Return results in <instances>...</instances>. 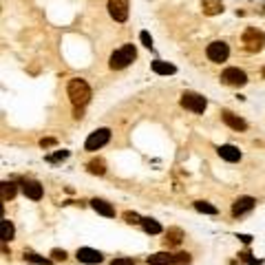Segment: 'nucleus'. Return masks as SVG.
Instances as JSON below:
<instances>
[{
	"instance_id": "6e6552de",
	"label": "nucleus",
	"mask_w": 265,
	"mask_h": 265,
	"mask_svg": "<svg viewBox=\"0 0 265 265\" xmlns=\"http://www.w3.org/2000/svg\"><path fill=\"white\" fill-rule=\"evenodd\" d=\"M108 13L115 22H126L129 18V0H108Z\"/></svg>"
},
{
	"instance_id": "bb28decb",
	"label": "nucleus",
	"mask_w": 265,
	"mask_h": 265,
	"mask_svg": "<svg viewBox=\"0 0 265 265\" xmlns=\"http://www.w3.org/2000/svg\"><path fill=\"white\" fill-rule=\"evenodd\" d=\"M124 219H126V223H131V225H132V223H139V225H141V217L135 215V212H131V210L124 212Z\"/></svg>"
},
{
	"instance_id": "f3484780",
	"label": "nucleus",
	"mask_w": 265,
	"mask_h": 265,
	"mask_svg": "<svg viewBox=\"0 0 265 265\" xmlns=\"http://www.w3.org/2000/svg\"><path fill=\"white\" fill-rule=\"evenodd\" d=\"M153 71L157 75H173L177 69H175V64H168V62H164V60H155V62H153Z\"/></svg>"
},
{
	"instance_id": "f03ea898",
	"label": "nucleus",
	"mask_w": 265,
	"mask_h": 265,
	"mask_svg": "<svg viewBox=\"0 0 265 265\" xmlns=\"http://www.w3.org/2000/svg\"><path fill=\"white\" fill-rule=\"evenodd\" d=\"M137 58V51L132 44H124L120 46L117 51H113L111 53V60H108V66H111L113 71H120V69H126L132 60Z\"/></svg>"
},
{
	"instance_id": "c85d7f7f",
	"label": "nucleus",
	"mask_w": 265,
	"mask_h": 265,
	"mask_svg": "<svg viewBox=\"0 0 265 265\" xmlns=\"http://www.w3.org/2000/svg\"><path fill=\"white\" fill-rule=\"evenodd\" d=\"M111 265H135L132 259H113Z\"/></svg>"
},
{
	"instance_id": "2eb2a0df",
	"label": "nucleus",
	"mask_w": 265,
	"mask_h": 265,
	"mask_svg": "<svg viewBox=\"0 0 265 265\" xmlns=\"http://www.w3.org/2000/svg\"><path fill=\"white\" fill-rule=\"evenodd\" d=\"M22 192L29 199H33V201H40L42 199V186L38 181H25L22 183Z\"/></svg>"
},
{
	"instance_id": "6ab92c4d",
	"label": "nucleus",
	"mask_w": 265,
	"mask_h": 265,
	"mask_svg": "<svg viewBox=\"0 0 265 265\" xmlns=\"http://www.w3.org/2000/svg\"><path fill=\"white\" fill-rule=\"evenodd\" d=\"M88 173H93V175H104L106 173V162L104 159H93V162H88Z\"/></svg>"
},
{
	"instance_id": "ddd939ff",
	"label": "nucleus",
	"mask_w": 265,
	"mask_h": 265,
	"mask_svg": "<svg viewBox=\"0 0 265 265\" xmlns=\"http://www.w3.org/2000/svg\"><path fill=\"white\" fill-rule=\"evenodd\" d=\"M91 208L102 217H115V208H113L108 201H104V199H93Z\"/></svg>"
},
{
	"instance_id": "dca6fc26",
	"label": "nucleus",
	"mask_w": 265,
	"mask_h": 265,
	"mask_svg": "<svg viewBox=\"0 0 265 265\" xmlns=\"http://www.w3.org/2000/svg\"><path fill=\"white\" fill-rule=\"evenodd\" d=\"M146 261H148V265H173L175 254H170V252H157V254H153V257H148Z\"/></svg>"
},
{
	"instance_id": "393cba45",
	"label": "nucleus",
	"mask_w": 265,
	"mask_h": 265,
	"mask_svg": "<svg viewBox=\"0 0 265 265\" xmlns=\"http://www.w3.org/2000/svg\"><path fill=\"white\" fill-rule=\"evenodd\" d=\"M25 259H27V261H33V263H40V265H49L51 263L49 259H42V257H38V254H33V252H27Z\"/></svg>"
},
{
	"instance_id": "f8f14e48",
	"label": "nucleus",
	"mask_w": 265,
	"mask_h": 265,
	"mask_svg": "<svg viewBox=\"0 0 265 265\" xmlns=\"http://www.w3.org/2000/svg\"><path fill=\"white\" fill-rule=\"evenodd\" d=\"M221 117H223L225 124H228L230 129H234V131H245V129H248L245 120H241L239 115H234V113H230V111H223V113H221Z\"/></svg>"
},
{
	"instance_id": "c756f323",
	"label": "nucleus",
	"mask_w": 265,
	"mask_h": 265,
	"mask_svg": "<svg viewBox=\"0 0 265 265\" xmlns=\"http://www.w3.org/2000/svg\"><path fill=\"white\" fill-rule=\"evenodd\" d=\"M69 157V153H66V150H62V153H58V155H53V157H49L51 162H58V159H66Z\"/></svg>"
},
{
	"instance_id": "0eeeda50",
	"label": "nucleus",
	"mask_w": 265,
	"mask_h": 265,
	"mask_svg": "<svg viewBox=\"0 0 265 265\" xmlns=\"http://www.w3.org/2000/svg\"><path fill=\"white\" fill-rule=\"evenodd\" d=\"M221 82L230 84V87H245V84H248V75H245V71L236 69V66H230V69H225L223 73H221Z\"/></svg>"
},
{
	"instance_id": "423d86ee",
	"label": "nucleus",
	"mask_w": 265,
	"mask_h": 265,
	"mask_svg": "<svg viewBox=\"0 0 265 265\" xmlns=\"http://www.w3.org/2000/svg\"><path fill=\"white\" fill-rule=\"evenodd\" d=\"M108 139H111V131H108V129H97V131H93L91 135H88L84 148H87V150H99L102 146L108 144Z\"/></svg>"
},
{
	"instance_id": "7c9ffc66",
	"label": "nucleus",
	"mask_w": 265,
	"mask_h": 265,
	"mask_svg": "<svg viewBox=\"0 0 265 265\" xmlns=\"http://www.w3.org/2000/svg\"><path fill=\"white\" fill-rule=\"evenodd\" d=\"M55 144V139H42L40 141V146H42V148H51V146H53Z\"/></svg>"
},
{
	"instance_id": "412c9836",
	"label": "nucleus",
	"mask_w": 265,
	"mask_h": 265,
	"mask_svg": "<svg viewBox=\"0 0 265 265\" xmlns=\"http://www.w3.org/2000/svg\"><path fill=\"white\" fill-rule=\"evenodd\" d=\"M141 228L148 232V234H159V232H162V225L155 219H141Z\"/></svg>"
},
{
	"instance_id": "4468645a",
	"label": "nucleus",
	"mask_w": 265,
	"mask_h": 265,
	"mask_svg": "<svg viewBox=\"0 0 265 265\" xmlns=\"http://www.w3.org/2000/svg\"><path fill=\"white\" fill-rule=\"evenodd\" d=\"M201 9L206 16H219V13H223V2L221 0H201Z\"/></svg>"
},
{
	"instance_id": "a211bd4d",
	"label": "nucleus",
	"mask_w": 265,
	"mask_h": 265,
	"mask_svg": "<svg viewBox=\"0 0 265 265\" xmlns=\"http://www.w3.org/2000/svg\"><path fill=\"white\" fill-rule=\"evenodd\" d=\"M181 239H183V232L179 230V228H170L168 232H166V245H179L181 243Z\"/></svg>"
},
{
	"instance_id": "4be33fe9",
	"label": "nucleus",
	"mask_w": 265,
	"mask_h": 265,
	"mask_svg": "<svg viewBox=\"0 0 265 265\" xmlns=\"http://www.w3.org/2000/svg\"><path fill=\"white\" fill-rule=\"evenodd\" d=\"M13 234H16V230H13V223L9 219H2V241H4V243H7V241H11Z\"/></svg>"
},
{
	"instance_id": "7ed1b4c3",
	"label": "nucleus",
	"mask_w": 265,
	"mask_h": 265,
	"mask_svg": "<svg viewBox=\"0 0 265 265\" xmlns=\"http://www.w3.org/2000/svg\"><path fill=\"white\" fill-rule=\"evenodd\" d=\"M241 42H243L245 51H250V53H259V51L265 46V36H263V31L254 29V27H248V29L243 31Z\"/></svg>"
},
{
	"instance_id": "39448f33",
	"label": "nucleus",
	"mask_w": 265,
	"mask_h": 265,
	"mask_svg": "<svg viewBox=\"0 0 265 265\" xmlns=\"http://www.w3.org/2000/svg\"><path fill=\"white\" fill-rule=\"evenodd\" d=\"M206 55H208V60H212V62H219V64H221V62H225V60H228L230 49H228V44H225V42L215 40V42H210V44H208Z\"/></svg>"
},
{
	"instance_id": "9b49d317",
	"label": "nucleus",
	"mask_w": 265,
	"mask_h": 265,
	"mask_svg": "<svg viewBox=\"0 0 265 265\" xmlns=\"http://www.w3.org/2000/svg\"><path fill=\"white\" fill-rule=\"evenodd\" d=\"M254 199L252 197H241V199H236L234 201V206H232V215L234 217H243L245 212H250L254 208Z\"/></svg>"
},
{
	"instance_id": "9d476101",
	"label": "nucleus",
	"mask_w": 265,
	"mask_h": 265,
	"mask_svg": "<svg viewBox=\"0 0 265 265\" xmlns=\"http://www.w3.org/2000/svg\"><path fill=\"white\" fill-rule=\"evenodd\" d=\"M217 153H219L221 159H225V162H230V164H234V162H239V159H241V150L236 148V146H232V144L219 146V148H217Z\"/></svg>"
},
{
	"instance_id": "cd10ccee",
	"label": "nucleus",
	"mask_w": 265,
	"mask_h": 265,
	"mask_svg": "<svg viewBox=\"0 0 265 265\" xmlns=\"http://www.w3.org/2000/svg\"><path fill=\"white\" fill-rule=\"evenodd\" d=\"M51 257H53V261H64L66 252H64V250H53V252H51Z\"/></svg>"
},
{
	"instance_id": "a878e982",
	"label": "nucleus",
	"mask_w": 265,
	"mask_h": 265,
	"mask_svg": "<svg viewBox=\"0 0 265 265\" xmlns=\"http://www.w3.org/2000/svg\"><path fill=\"white\" fill-rule=\"evenodd\" d=\"M139 40H141V44H144L146 49H153V38H150L148 31H141L139 33Z\"/></svg>"
},
{
	"instance_id": "b1692460",
	"label": "nucleus",
	"mask_w": 265,
	"mask_h": 265,
	"mask_svg": "<svg viewBox=\"0 0 265 265\" xmlns=\"http://www.w3.org/2000/svg\"><path fill=\"white\" fill-rule=\"evenodd\" d=\"M173 265H190V254H188V252H179V254H175Z\"/></svg>"
},
{
	"instance_id": "2f4dec72",
	"label": "nucleus",
	"mask_w": 265,
	"mask_h": 265,
	"mask_svg": "<svg viewBox=\"0 0 265 265\" xmlns=\"http://www.w3.org/2000/svg\"><path fill=\"white\" fill-rule=\"evenodd\" d=\"M261 75H263V80H265V66H263V71H261Z\"/></svg>"
},
{
	"instance_id": "20e7f679",
	"label": "nucleus",
	"mask_w": 265,
	"mask_h": 265,
	"mask_svg": "<svg viewBox=\"0 0 265 265\" xmlns=\"http://www.w3.org/2000/svg\"><path fill=\"white\" fill-rule=\"evenodd\" d=\"M181 106L186 108V111H192V113H203L208 108V102L203 95H199V93H192V91H186L181 93Z\"/></svg>"
},
{
	"instance_id": "1a4fd4ad",
	"label": "nucleus",
	"mask_w": 265,
	"mask_h": 265,
	"mask_svg": "<svg viewBox=\"0 0 265 265\" xmlns=\"http://www.w3.org/2000/svg\"><path fill=\"white\" fill-rule=\"evenodd\" d=\"M75 257H78V261H80V263H87V265L102 263V254H99L97 250H91V248H80Z\"/></svg>"
},
{
	"instance_id": "aec40b11",
	"label": "nucleus",
	"mask_w": 265,
	"mask_h": 265,
	"mask_svg": "<svg viewBox=\"0 0 265 265\" xmlns=\"http://www.w3.org/2000/svg\"><path fill=\"white\" fill-rule=\"evenodd\" d=\"M0 195H2V201L13 199L16 197V186H13L11 181H2V186H0Z\"/></svg>"
},
{
	"instance_id": "f257e3e1",
	"label": "nucleus",
	"mask_w": 265,
	"mask_h": 265,
	"mask_svg": "<svg viewBox=\"0 0 265 265\" xmlns=\"http://www.w3.org/2000/svg\"><path fill=\"white\" fill-rule=\"evenodd\" d=\"M66 93H69L73 106H84V104H88V99H91V87H88L82 78L71 80L69 87H66Z\"/></svg>"
},
{
	"instance_id": "5701e85b",
	"label": "nucleus",
	"mask_w": 265,
	"mask_h": 265,
	"mask_svg": "<svg viewBox=\"0 0 265 265\" xmlns=\"http://www.w3.org/2000/svg\"><path fill=\"white\" fill-rule=\"evenodd\" d=\"M195 210L203 212V215H217V212H219L215 206H210L208 201H195Z\"/></svg>"
}]
</instances>
